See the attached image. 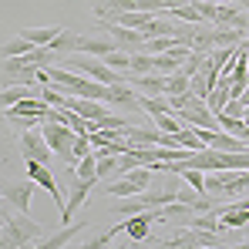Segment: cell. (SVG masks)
<instances>
[{
	"label": "cell",
	"mask_w": 249,
	"mask_h": 249,
	"mask_svg": "<svg viewBox=\"0 0 249 249\" xmlns=\"http://www.w3.org/2000/svg\"><path fill=\"white\" fill-rule=\"evenodd\" d=\"M41 232H44V226L34 222L27 212L3 206V246L7 249H31V246H37V243H41Z\"/></svg>",
	"instance_id": "obj_1"
},
{
	"label": "cell",
	"mask_w": 249,
	"mask_h": 249,
	"mask_svg": "<svg viewBox=\"0 0 249 249\" xmlns=\"http://www.w3.org/2000/svg\"><path fill=\"white\" fill-rule=\"evenodd\" d=\"M44 138H47V145H51V152H54V159H61L64 165L78 168V155H74V142H78V131L71 128V124L64 122H44Z\"/></svg>",
	"instance_id": "obj_2"
},
{
	"label": "cell",
	"mask_w": 249,
	"mask_h": 249,
	"mask_svg": "<svg viewBox=\"0 0 249 249\" xmlns=\"http://www.w3.org/2000/svg\"><path fill=\"white\" fill-rule=\"evenodd\" d=\"M152 182H155V168H152V165H138V168H131V172H122L118 178H111V182L105 185V192L115 196V199H118V196L128 199V196L145 192Z\"/></svg>",
	"instance_id": "obj_3"
},
{
	"label": "cell",
	"mask_w": 249,
	"mask_h": 249,
	"mask_svg": "<svg viewBox=\"0 0 249 249\" xmlns=\"http://www.w3.org/2000/svg\"><path fill=\"white\" fill-rule=\"evenodd\" d=\"M61 178H64V185H68V206H64V212H61V222L68 226L71 219H74V212L84 206V199H88V192H91V178H81L78 175V168L64 165V172H61Z\"/></svg>",
	"instance_id": "obj_4"
},
{
	"label": "cell",
	"mask_w": 249,
	"mask_h": 249,
	"mask_svg": "<svg viewBox=\"0 0 249 249\" xmlns=\"http://www.w3.org/2000/svg\"><path fill=\"white\" fill-rule=\"evenodd\" d=\"M3 84H41V64L31 57V54H20V57H3Z\"/></svg>",
	"instance_id": "obj_5"
},
{
	"label": "cell",
	"mask_w": 249,
	"mask_h": 249,
	"mask_svg": "<svg viewBox=\"0 0 249 249\" xmlns=\"http://www.w3.org/2000/svg\"><path fill=\"white\" fill-rule=\"evenodd\" d=\"M64 64L71 68V71H81V74H88V78H94V81H101V84H118L124 81V74L122 71H115V68H108L105 61H94L91 54L88 57H64Z\"/></svg>",
	"instance_id": "obj_6"
},
{
	"label": "cell",
	"mask_w": 249,
	"mask_h": 249,
	"mask_svg": "<svg viewBox=\"0 0 249 249\" xmlns=\"http://www.w3.org/2000/svg\"><path fill=\"white\" fill-rule=\"evenodd\" d=\"M20 155L27 159V162H51L54 159V152H51V145H47V138H44V128H27V131H20Z\"/></svg>",
	"instance_id": "obj_7"
},
{
	"label": "cell",
	"mask_w": 249,
	"mask_h": 249,
	"mask_svg": "<svg viewBox=\"0 0 249 249\" xmlns=\"http://www.w3.org/2000/svg\"><path fill=\"white\" fill-rule=\"evenodd\" d=\"M27 175H31V178H34V182L41 185L44 192H47V196L54 199V206H57L61 212H64V206H68V202H64L61 189H57V178H54V172H51V168L44 165V162H27Z\"/></svg>",
	"instance_id": "obj_8"
},
{
	"label": "cell",
	"mask_w": 249,
	"mask_h": 249,
	"mask_svg": "<svg viewBox=\"0 0 249 249\" xmlns=\"http://www.w3.org/2000/svg\"><path fill=\"white\" fill-rule=\"evenodd\" d=\"M122 44L111 34H78V51L74 54H91V57H105L111 51H118Z\"/></svg>",
	"instance_id": "obj_9"
},
{
	"label": "cell",
	"mask_w": 249,
	"mask_h": 249,
	"mask_svg": "<svg viewBox=\"0 0 249 249\" xmlns=\"http://www.w3.org/2000/svg\"><path fill=\"white\" fill-rule=\"evenodd\" d=\"M34 189H37L34 178H31V182H7V185H3V206L27 212V209H31V199H34Z\"/></svg>",
	"instance_id": "obj_10"
},
{
	"label": "cell",
	"mask_w": 249,
	"mask_h": 249,
	"mask_svg": "<svg viewBox=\"0 0 249 249\" xmlns=\"http://www.w3.org/2000/svg\"><path fill=\"white\" fill-rule=\"evenodd\" d=\"M105 101H108V105H118L124 111H142V94H135L128 81L108 84V98H105Z\"/></svg>",
	"instance_id": "obj_11"
},
{
	"label": "cell",
	"mask_w": 249,
	"mask_h": 249,
	"mask_svg": "<svg viewBox=\"0 0 249 249\" xmlns=\"http://www.w3.org/2000/svg\"><path fill=\"white\" fill-rule=\"evenodd\" d=\"M84 226H88V222H68L61 232H54V236L41 239V243H37V249H64V246H71V243H74V239L84 232Z\"/></svg>",
	"instance_id": "obj_12"
},
{
	"label": "cell",
	"mask_w": 249,
	"mask_h": 249,
	"mask_svg": "<svg viewBox=\"0 0 249 249\" xmlns=\"http://www.w3.org/2000/svg\"><path fill=\"white\" fill-rule=\"evenodd\" d=\"M17 34H20V37H27L34 47H47V44H54V37H61V34H64V27H57V24H51V27H20Z\"/></svg>",
	"instance_id": "obj_13"
},
{
	"label": "cell",
	"mask_w": 249,
	"mask_h": 249,
	"mask_svg": "<svg viewBox=\"0 0 249 249\" xmlns=\"http://www.w3.org/2000/svg\"><path fill=\"white\" fill-rule=\"evenodd\" d=\"M24 98H41V91H37L34 84H3V91H0L3 108H10V105H17V101H24Z\"/></svg>",
	"instance_id": "obj_14"
},
{
	"label": "cell",
	"mask_w": 249,
	"mask_h": 249,
	"mask_svg": "<svg viewBox=\"0 0 249 249\" xmlns=\"http://www.w3.org/2000/svg\"><path fill=\"white\" fill-rule=\"evenodd\" d=\"M118 175H122V155H98V178H118Z\"/></svg>",
	"instance_id": "obj_15"
},
{
	"label": "cell",
	"mask_w": 249,
	"mask_h": 249,
	"mask_svg": "<svg viewBox=\"0 0 249 249\" xmlns=\"http://www.w3.org/2000/svg\"><path fill=\"white\" fill-rule=\"evenodd\" d=\"M142 111L165 115V111H172V101H168V94H142Z\"/></svg>",
	"instance_id": "obj_16"
},
{
	"label": "cell",
	"mask_w": 249,
	"mask_h": 249,
	"mask_svg": "<svg viewBox=\"0 0 249 249\" xmlns=\"http://www.w3.org/2000/svg\"><path fill=\"white\" fill-rule=\"evenodd\" d=\"M185 91H192V78L189 74H182V71H175V74H165V94H185Z\"/></svg>",
	"instance_id": "obj_17"
},
{
	"label": "cell",
	"mask_w": 249,
	"mask_h": 249,
	"mask_svg": "<svg viewBox=\"0 0 249 249\" xmlns=\"http://www.w3.org/2000/svg\"><path fill=\"white\" fill-rule=\"evenodd\" d=\"M101 61H105L108 68L122 71V74H128V71H131V54H128V51H122V47H118V51H111V54H105Z\"/></svg>",
	"instance_id": "obj_18"
},
{
	"label": "cell",
	"mask_w": 249,
	"mask_h": 249,
	"mask_svg": "<svg viewBox=\"0 0 249 249\" xmlns=\"http://www.w3.org/2000/svg\"><path fill=\"white\" fill-rule=\"evenodd\" d=\"M51 47H54L61 57H68V54H74V51H78V34H74V31H64L61 37H54Z\"/></svg>",
	"instance_id": "obj_19"
},
{
	"label": "cell",
	"mask_w": 249,
	"mask_h": 249,
	"mask_svg": "<svg viewBox=\"0 0 249 249\" xmlns=\"http://www.w3.org/2000/svg\"><path fill=\"white\" fill-rule=\"evenodd\" d=\"M31 51H34V44L27 41V37H20V34L3 44V57H20V54H31Z\"/></svg>",
	"instance_id": "obj_20"
},
{
	"label": "cell",
	"mask_w": 249,
	"mask_h": 249,
	"mask_svg": "<svg viewBox=\"0 0 249 249\" xmlns=\"http://www.w3.org/2000/svg\"><path fill=\"white\" fill-rule=\"evenodd\" d=\"M3 118H7V122L14 124L17 131H27V128H37V124H44V122H47L44 115H3Z\"/></svg>",
	"instance_id": "obj_21"
},
{
	"label": "cell",
	"mask_w": 249,
	"mask_h": 249,
	"mask_svg": "<svg viewBox=\"0 0 249 249\" xmlns=\"http://www.w3.org/2000/svg\"><path fill=\"white\" fill-rule=\"evenodd\" d=\"M219 122H222V128L226 131H232V135H243V138H249V124L243 122V118H232V115H219Z\"/></svg>",
	"instance_id": "obj_22"
},
{
	"label": "cell",
	"mask_w": 249,
	"mask_h": 249,
	"mask_svg": "<svg viewBox=\"0 0 249 249\" xmlns=\"http://www.w3.org/2000/svg\"><path fill=\"white\" fill-rule=\"evenodd\" d=\"M222 111H226V115H232V118H243V111H246V105H243L239 98H229V105H226ZM222 111H219V115H222Z\"/></svg>",
	"instance_id": "obj_23"
},
{
	"label": "cell",
	"mask_w": 249,
	"mask_h": 249,
	"mask_svg": "<svg viewBox=\"0 0 249 249\" xmlns=\"http://www.w3.org/2000/svg\"><path fill=\"white\" fill-rule=\"evenodd\" d=\"M239 101H243V105H249V84H246V91L239 94Z\"/></svg>",
	"instance_id": "obj_24"
},
{
	"label": "cell",
	"mask_w": 249,
	"mask_h": 249,
	"mask_svg": "<svg viewBox=\"0 0 249 249\" xmlns=\"http://www.w3.org/2000/svg\"><path fill=\"white\" fill-rule=\"evenodd\" d=\"M239 236H243V243H249V226H246V229H239Z\"/></svg>",
	"instance_id": "obj_25"
},
{
	"label": "cell",
	"mask_w": 249,
	"mask_h": 249,
	"mask_svg": "<svg viewBox=\"0 0 249 249\" xmlns=\"http://www.w3.org/2000/svg\"><path fill=\"white\" fill-rule=\"evenodd\" d=\"M192 3H206V0H192Z\"/></svg>",
	"instance_id": "obj_26"
}]
</instances>
